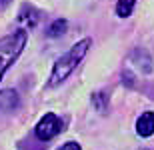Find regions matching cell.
Returning a JSON list of instances; mask_svg holds the SVG:
<instances>
[{
  "instance_id": "cell-1",
  "label": "cell",
  "mask_w": 154,
  "mask_h": 150,
  "mask_svg": "<svg viewBox=\"0 0 154 150\" xmlns=\"http://www.w3.org/2000/svg\"><path fill=\"white\" fill-rule=\"evenodd\" d=\"M90 46H92V40L90 38H84V40L76 42L68 52H64L62 56L56 60V64L52 66V72H50V78H48L46 88H54V86H58V84H62V82L78 68V64L82 62V58L88 54Z\"/></svg>"
},
{
  "instance_id": "cell-2",
  "label": "cell",
  "mask_w": 154,
  "mask_h": 150,
  "mask_svg": "<svg viewBox=\"0 0 154 150\" xmlns=\"http://www.w3.org/2000/svg\"><path fill=\"white\" fill-rule=\"evenodd\" d=\"M26 40H28V34L22 28L8 34V36H4V38H0V80H2L4 72L22 54L24 46H26Z\"/></svg>"
},
{
  "instance_id": "cell-3",
  "label": "cell",
  "mask_w": 154,
  "mask_h": 150,
  "mask_svg": "<svg viewBox=\"0 0 154 150\" xmlns=\"http://www.w3.org/2000/svg\"><path fill=\"white\" fill-rule=\"evenodd\" d=\"M62 126H64L62 120H60L54 112H46V114L38 120V124H36L34 134H36V138H38V140L48 142V140H52L54 136H58V134L62 132V130H64Z\"/></svg>"
},
{
  "instance_id": "cell-4",
  "label": "cell",
  "mask_w": 154,
  "mask_h": 150,
  "mask_svg": "<svg viewBox=\"0 0 154 150\" xmlns=\"http://www.w3.org/2000/svg\"><path fill=\"white\" fill-rule=\"evenodd\" d=\"M40 18H42V12L38 8H34L32 4H22L20 12H18V24L22 26V30H34L38 26Z\"/></svg>"
},
{
  "instance_id": "cell-5",
  "label": "cell",
  "mask_w": 154,
  "mask_h": 150,
  "mask_svg": "<svg viewBox=\"0 0 154 150\" xmlns=\"http://www.w3.org/2000/svg\"><path fill=\"white\" fill-rule=\"evenodd\" d=\"M130 64L136 66V70L144 72V74H150L154 70V62H152V56L144 48H134L130 52Z\"/></svg>"
},
{
  "instance_id": "cell-6",
  "label": "cell",
  "mask_w": 154,
  "mask_h": 150,
  "mask_svg": "<svg viewBox=\"0 0 154 150\" xmlns=\"http://www.w3.org/2000/svg\"><path fill=\"white\" fill-rule=\"evenodd\" d=\"M20 106V96H18L16 90L12 88H6V90H0V110L2 112H14Z\"/></svg>"
},
{
  "instance_id": "cell-7",
  "label": "cell",
  "mask_w": 154,
  "mask_h": 150,
  "mask_svg": "<svg viewBox=\"0 0 154 150\" xmlns=\"http://www.w3.org/2000/svg\"><path fill=\"white\" fill-rule=\"evenodd\" d=\"M136 132L142 138H148L154 134V112H142L136 120Z\"/></svg>"
},
{
  "instance_id": "cell-8",
  "label": "cell",
  "mask_w": 154,
  "mask_h": 150,
  "mask_svg": "<svg viewBox=\"0 0 154 150\" xmlns=\"http://www.w3.org/2000/svg\"><path fill=\"white\" fill-rule=\"evenodd\" d=\"M66 30H68V22H66L64 18H56V20H52V24L48 26L46 36H48V38H58V36H62Z\"/></svg>"
},
{
  "instance_id": "cell-9",
  "label": "cell",
  "mask_w": 154,
  "mask_h": 150,
  "mask_svg": "<svg viewBox=\"0 0 154 150\" xmlns=\"http://www.w3.org/2000/svg\"><path fill=\"white\" fill-rule=\"evenodd\" d=\"M134 4H136V0H118V4H116V14L120 18H128L134 10Z\"/></svg>"
},
{
  "instance_id": "cell-10",
  "label": "cell",
  "mask_w": 154,
  "mask_h": 150,
  "mask_svg": "<svg viewBox=\"0 0 154 150\" xmlns=\"http://www.w3.org/2000/svg\"><path fill=\"white\" fill-rule=\"evenodd\" d=\"M92 106L98 112H106V108H108V96L104 92H94L92 94Z\"/></svg>"
},
{
  "instance_id": "cell-11",
  "label": "cell",
  "mask_w": 154,
  "mask_h": 150,
  "mask_svg": "<svg viewBox=\"0 0 154 150\" xmlns=\"http://www.w3.org/2000/svg\"><path fill=\"white\" fill-rule=\"evenodd\" d=\"M58 150H82V146L78 142H66V144H62Z\"/></svg>"
},
{
  "instance_id": "cell-12",
  "label": "cell",
  "mask_w": 154,
  "mask_h": 150,
  "mask_svg": "<svg viewBox=\"0 0 154 150\" xmlns=\"http://www.w3.org/2000/svg\"><path fill=\"white\" fill-rule=\"evenodd\" d=\"M122 78H126V86H134V76L130 74V70H124V74H122Z\"/></svg>"
},
{
  "instance_id": "cell-13",
  "label": "cell",
  "mask_w": 154,
  "mask_h": 150,
  "mask_svg": "<svg viewBox=\"0 0 154 150\" xmlns=\"http://www.w3.org/2000/svg\"><path fill=\"white\" fill-rule=\"evenodd\" d=\"M10 2H12V0H0V10H4V8L10 4Z\"/></svg>"
},
{
  "instance_id": "cell-14",
  "label": "cell",
  "mask_w": 154,
  "mask_h": 150,
  "mask_svg": "<svg viewBox=\"0 0 154 150\" xmlns=\"http://www.w3.org/2000/svg\"><path fill=\"white\" fill-rule=\"evenodd\" d=\"M140 150H146V148H140Z\"/></svg>"
}]
</instances>
